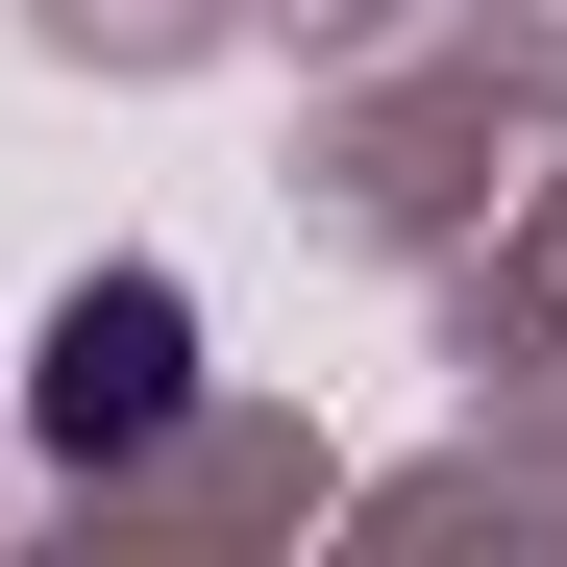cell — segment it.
Listing matches in <instances>:
<instances>
[{
	"instance_id": "6da1fadb",
	"label": "cell",
	"mask_w": 567,
	"mask_h": 567,
	"mask_svg": "<svg viewBox=\"0 0 567 567\" xmlns=\"http://www.w3.org/2000/svg\"><path fill=\"white\" fill-rule=\"evenodd\" d=\"M173 395H198V297H173V271H74L50 346H25V444L124 468V444H173Z\"/></svg>"
}]
</instances>
